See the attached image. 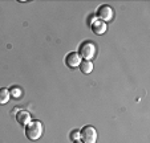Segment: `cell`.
I'll return each instance as SVG.
<instances>
[{
	"instance_id": "6da1fadb",
	"label": "cell",
	"mask_w": 150,
	"mask_h": 143,
	"mask_svg": "<svg viewBox=\"0 0 150 143\" xmlns=\"http://www.w3.org/2000/svg\"><path fill=\"white\" fill-rule=\"evenodd\" d=\"M24 129H25V137L32 142L39 140L41 138L42 132H44V126L39 119H32Z\"/></svg>"
},
{
	"instance_id": "7a4b0ae2",
	"label": "cell",
	"mask_w": 150,
	"mask_h": 143,
	"mask_svg": "<svg viewBox=\"0 0 150 143\" xmlns=\"http://www.w3.org/2000/svg\"><path fill=\"white\" fill-rule=\"evenodd\" d=\"M96 51H97V48L92 41H84L80 45L77 53L80 54L81 58H84V61H91L96 56Z\"/></svg>"
},
{
	"instance_id": "3957f363",
	"label": "cell",
	"mask_w": 150,
	"mask_h": 143,
	"mask_svg": "<svg viewBox=\"0 0 150 143\" xmlns=\"http://www.w3.org/2000/svg\"><path fill=\"white\" fill-rule=\"evenodd\" d=\"M80 140L82 143H96L97 130L93 126H84L80 130Z\"/></svg>"
},
{
	"instance_id": "277c9868",
	"label": "cell",
	"mask_w": 150,
	"mask_h": 143,
	"mask_svg": "<svg viewBox=\"0 0 150 143\" xmlns=\"http://www.w3.org/2000/svg\"><path fill=\"white\" fill-rule=\"evenodd\" d=\"M113 16H114V11L110 6H108V4H101L96 11V17L104 23L113 20Z\"/></svg>"
},
{
	"instance_id": "5b68a950",
	"label": "cell",
	"mask_w": 150,
	"mask_h": 143,
	"mask_svg": "<svg viewBox=\"0 0 150 143\" xmlns=\"http://www.w3.org/2000/svg\"><path fill=\"white\" fill-rule=\"evenodd\" d=\"M82 58L80 57V54L77 52H71L65 56V65L69 69H76L77 66H80Z\"/></svg>"
},
{
	"instance_id": "8992f818",
	"label": "cell",
	"mask_w": 150,
	"mask_h": 143,
	"mask_svg": "<svg viewBox=\"0 0 150 143\" xmlns=\"http://www.w3.org/2000/svg\"><path fill=\"white\" fill-rule=\"evenodd\" d=\"M31 121H32V119H31V114H29L27 110L21 109V110H19V111L16 113V122L20 125V126L25 127Z\"/></svg>"
},
{
	"instance_id": "52a82bcc",
	"label": "cell",
	"mask_w": 150,
	"mask_h": 143,
	"mask_svg": "<svg viewBox=\"0 0 150 143\" xmlns=\"http://www.w3.org/2000/svg\"><path fill=\"white\" fill-rule=\"evenodd\" d=\"M91 28H92V32H93L94 35H97V36H101V35H104L105 32H106V29H108V24L97 19L96 21H94L93 24L91 25Z\"/></svg>"
},
{
	"instance_id": "ba28073f",
	"label": "cell",
	"mask_w": 150,
	"mask_h": 143,
	"mask_svg": "<svg viewBox=\"0 0 150 143\" xmlns=\"http://www.w3.org/2000/svg\"><path fill=\"white\" fill-rule=\"evenodd\" d=\"M11 99V94H9V89L7 87H0V105H6Z\"/></svg>"
},
{
	"instance_id": "9c48e42d",
	"label": "cell",
	"mask_w": 150,
	"mask_h": 143,
	"mask_svg": "<svg viewBox=\"0 0 150 143\" xmlns=\"http://www.w3.org/2000/svg\"><path fill=\"white\" fill-rule=\"evenodd\" d=\"M80 70L84 74H91L93 70V62L92 61H81L80 64Z\"/></svg>"
},
{
	"instance_id": "30bf717a",
	"label": "cell",
	"mask_w": 150,
	"mask_h": 143,
	"mask_svg": "<svg viewBox=\"0 0 150 143\" xmlns=\"http://www.w3.org/2000/svg\"><path fill=\"white\" fill-rule=\"evenodd\" d=\"M9 94H11V97H13V98H19L20 95L23 94V90L20 89L19 86H13L9 89Z\"/></svg>"
},
{
	"instance_id": "8fae6325",
	"label": "cell",
	"mask_w": 150,
	"mask_h": 143,
	"mask_svg": "<svg viewBox=\"0 0 150 143\" xmlns=\"http://www.w3.org/2000/svg\"><path fill=\"white\" fill-rule=\"evenodd\" d=\"M69 138L72 139V142L80 140V130H73V131L71 132V135H69Z\"/></svg>"
},
{
	"instance_id": "7c38bea8",
	"label": "cell",
	"mask_w": 150,
	"mask_h": 143,
	"mask_svg": "<svg viewBox=\"0 0 150 143\" xmlns=\"http://www.w3.org/2000/svg\"><path fill=\"white\" fill-rule=\"evenodd\" d=\"M73 143H82V142H81V140H74Z\"/></svg>"
}]
</instances>
